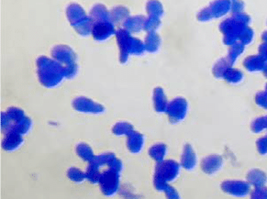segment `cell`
<instances>
[{
	"label": "cell",
	"mask_w": 267,
	"mask_h": 199,
	"mask_svg": "<svg viewBox=\"0 0 267 199\" xmlns=\"http://www.w3.org/2000/svg\"><path fill=\"white\" fill-rule=\"evenodd\" d=\"M37 69L41 85L47 88L58 87L67 77L66 70L60 63L45 56L38 58Z\"/></svg>",
	"instance_id": "6da1fadb"
},
{
	"label": "cell",
	"mask_w": 267,
	"mask_h": 199,
	"mask_svg": "<svg viewBox=\"0 0 267 199\" xmlns=\"http://www.w3.org/2000/svg\"><path fill=\"white\" fill-rule=\"evenodd\" d=\"M1 127L6 133L14 132L27 135L33 127V122L19 107H10L1 115Z\"/></svg>",
	"instance_id": "7a4b0ae2"
},
{
	"label": "cell",
	"mask_w": 267,
	"mask_h": 199,
	"mask_svg": "<svg viewBox=\"0 0 267 199\" xmlns=\"http://www.w3.org/2000/svg\"><path fill=\"white\" fill-rule=\"evenodd\" d=\"M180 173V166L175 161H163L158 163L154 174V184L156 190L165 192L169 186V182H173Z\"/></svg>",
	"instance_id": "3957f363"
},
{
	"label": "cell",
	"mask_w": 267,
	"mask_h": 199,
	"mask_svg": "<svg viewBox=\"0 0 267 199\" xmlns=\"http://www.w3.org/2000/svg\"><path fill=\"white\" fill-rule=\"evenodd\" d=\"M117 41L120 48V61L125 64L130 54L140 55L144 53L145 45L141 40L134 38L125 29L120 30L117 33Z\"/></svg>",
	"instance_id": "277c9868"
},
{
	"label": "cell",
	"mask_w": 267,
	"mask_h": 199,
	"mask_svg": "<svg viewBox=\"0 0 267 199\" xmlns=\"http://www.w3.org/2000/svg\"><path fill=\"white\" fill-rule=\"evenodd\" d=\"M67 19L82 37H88L92 33L93 21L87 17L85 10L77 4H71L67 9Z\"/></svg>",
	"instance_id": "5b68a950"
},
{
	"label": "cell",
	"mask_w": 267,
	"mask_h": 199,
	"mask_svg": "<svg viewBox=\"0 0 267 199\" xmlns=\"http://www.w3.org/2000/svg\"><path fill=\"white\" fill-rule=\"evenodd\" d=\"M52 54L54 60L58 61L65 68L67 78H74L78 68L74 51L66 45H58L53 49Z\"/></svg>",
	"instance_id": "8992f818"
},
{
	"label": "cell",
	"mask_w": 267,
	"mask_h": 199,
	"mask_svg": "<svg viewBox=\"0 0 267 199\" xmlns=\"http://www.w3.org/2000/svg\"><path fill=\"white\" fill-rule=\"evenodd\" d=\"M120 173L121 172L107 166V170L101 172L99 184L102 193L106 197L115 196L120 187Z\"/></svg>",
	"instance_id": "52a82bcc"
},
{
	"label": "cell",
	"mask_w": 267,
	"mask_h": 199,
	"mask_svg": "<svg viewBox=\"0 0 267 199\" xmlns=\"http://www.w3.org/2000/svg\"><path fill=\"white\" fill-rule=\"evenodd\" d=\"M93 21L92 36L99 41L109 39L115 33V28L111 16H100L91 19Z\"/></svg>",
	"instance_id": "ba28073f"
},
{
	"label": "cell",
	"mask_w": 267,
	"mask_h": 199,
	"mask_svg": "<svg viewBox=\"0 0 267 199\" xmlns=\"http://www.w3.org/2000/svg\"><path fill=\"white\" fill-rule=\"evenodd\" d=\"M232 8V3L230 0H215L208 7L202 9L198 14V20L200 21H207L214 18H220L227 14Z\"/></svg>",
	"instance_id": "9c48e42d"
},
{
	"label": "cell",
	"mask_w": 267,
	"mask_h": 199,
	"mask_svg": "<svg viewBox=\"0 0 267 199\" xmlns=\"http://www.w3.org/2000/svg\"><path fill=\"white\" fill-rule=\"evenodd\" d=\"M188 104L184 99H175L167 106V115L172 123H178L186 119Z\"/></svg>",
	"instance_id": "30bf717a"
},
{
	"label": "cell",
	"mask_w": 267,
	"mask_h": 199,
	"mask_svg": "<svg viewBox=\"0 0 267 199\" xmlns=\"http://www.w3.org/2000/svg\"><path fill=\"white\" fill-rule=\"evenodd\" d=\"M73 107L76 111L87 114L100 115L105 112V107L87 98H77L73 101Z\"/></svg>",
	"instance_id": "8fae6325"
},
{
	"label": "cell",
	"mask_w": 267,
	"mask_h": 199,
	"mask_svg": "<svg viewBox=\"0 0 267 199\" xmlns=\"http://www.w3.org/2000/svg\"><path fill=\"white\" fill-rule=\"evenodd\" d=\"M23 135L14 132H8L6 133L2 141V148L7 152H14L19 150L23 145Z\"/></svg>",
	"instance_id": "7c38bea8"
},
{
	"label": "cell",
	"mask_w": 267,
	"mask_h": 199,
	"mask_svg": "<svg viewBox=\"0 0 267 199\" xmlns=\"http://www.w3.org/2000/svg\"><path fill=\"white\" fill-rule=\"evenodd\" d=\"M127 147L129 151L134 154L140 153L145 143V138L142 134L134 131L130 135H128Z\"/></svg>",
	"instance_id": "4fadbf2b"
},
{
	"label": "cell",
	"mask_w": 267,
	"mask_h": 199,
	"mask_svg": "<svg viewBox=\"0 0 267 199\" xmlns=\"http://www.w3.org/2000/svg\"><path fill=\"white\" fill-rule=\"evenodd\" d=\"M222 189L225 192L232 194L234 196H245L249 191V185L247 183L240 181H232L222 183Z\"/></svg>",
	"instance_id": "5bb4252c"
},
{
	"label": "cell",
	"mask_w": 267,
	"mask_h": 199,
	"mask_svg": "<svg viewBox=\"0 0 267 199\" xmlns=\"http://www.w3.org/2000/svg\"><path fill=\"white\" fill-rule=\"evenodd\" d=\"M223 165V162L220 156L218 155H211L202 161L201 167L202 170L207 174H213L221 170Z\"/></svg>",
	"instance_id": "9a60e30c"
},
{
	"label": "cell",
	"mask_w": 267,
	"mask_h": 199,
	"mask_svg": "<svg viewBox=\"0 0 267 199\" xmlns=\"http://www.w3.org/2000/svg\"><path fill=\"white\" fill-rule=\"evenodd\" d=\"M182 166L187 170H193L197 165V155L191 145L187 144L184 148V152L182 155Z\"/></svg>",
	"instance_id": "2e32d148"
},
{
	"label": "cell",
	"mask_w": 267,
	"mask_h": 199,
	"mask_svg": "<svg viewBox=\"0 0 267 199\" xmlns=\"http://www.w3.org/2000/svg\"><path fill=\"white\" fill-rule=\"evenodd\" d=\"M154 105L156 112H167V97L162 87H155L154 91Z\"/></svg>",
	"instance_id": "e0dca14e"
},
{
	"label": "cell",
	"mask_w": 267,
	"mask_h": 199,
	"mask_svg": "<svg viewBox=\"0 0 267 199\" xmlns=\"http://www.w3.org/2000/svg\"><path fill=\"white\" fill-rule=\"evenodd\" d=\"M244 66L249 71H260L267 66V60L263 56H250L244 61Z\"/></svg>",
	"instance_id": "ac0fdd59"
},
{
	"label": "cell",
	"mask_w": 267,
	"mask_h": 199,
	"mask_svg": "<svg viewBox=\"0 0 267 199\" xmlns=\"http://www.w3.org/2000/svg\"><path fill=\"white\" fill-rule=\"evenodd\" d=\"M146 19L142 16H136V17H132L125 20L124 22V28L128 32H135L138 33L141 30L144 29V24H145Z\"/></svg>",
	"instance_id": "d6986e66"
},
{
	"label": "cell",
	"mask_w": 267,
	"mask_h": 199,
	"mask_svg": "<svg viewBox=\"0 0 267 199\" xmlns=\"http://www.w3.org/2000/svg\"><path fill=\"white\" fill-rule=\"evenodd\" d=\"M146 9H147V13L150 18H154V19H159L161 17L164 16L165 11L163 6L158 0H150L148 1L147 5H146Z\"/></svg>",
	"instance_id": "ffe728a7"
},
{
	"label": "cell",
	"mask_w": 267,
	"mask_h": 199,
	"mask_svg": "<svg viewBox=\"0 0 267 199\" xmlns=\"http://www.w3.org/2000/svg\"><path fill=\"white\" fill-rule=\"evenodd\" d=\"M161 40L159 36L155 33L154 32L148 33L147 36L145 38V49L150 53H156L159 50L160 47Z\"/></svg>",
	"instance_id": "44dd1931"
},
{
	"label": "cell",
	"mask_w": 267,
	"mask_h": 199,
	"mask_svg": "<svg viewBox=\"0 0 267 199\" xmlns=\"http://www.w3.org/2000/svg\"><path fill=\"white\" fill-rule=\"evenodd\" d=\"M167 153V147L166 144L159 143V144H155L151 147V149L149 150V154L150 156L155 160L157 163H161L165 160V157Z\"/></svg>",
	"instance_id": "7402d4cb"
},
{
	"label": "cell",
	"mask_w": 267,
	"mask_h": 199,
	"mask_svg": "<svg viewBox=\"0 0 267 199\" xmlns=\"http://www.w3.org/2000/svg\"><path fill=\"white\" fill-rule=\"evenodd\" d=\"M76 153L79 155L80 158L88 163H91L96 158L92 148L86 143L78 144L76 146Z\"/></svg>",
	"instance_id": "603a6c76"
},
{
	"label": "cell",
	"mask_w": 267,
	"mask_h": 199,
	"mask_svg": "<svg viewBox=\"0 0 267 199\" xmlns=\"http://www.w3.org/2000/svg\"><path fill=\"white\" fill-rule=\"evenodd\" d=\"M134 131V126L129 122H118L112 129V133L116 136H128Z\"/></svg>",
	"instance_id": "cb8c5ba5"
},
{
	"label": "cell",
	"mask_w": 267,
	"mask_h": 199,
	"mask_svg": "<svg viewBox=\"0 0 267 199\" xmlns=\"http://www.w3.org/2000/svg\"><path fill=\"white\" fill-rule=\"evenodd\" d=\"M233 64L231 63V61L229 60L228 58H224V59H221V61H219L213 68V73L215 76L221 78L223 77L224 73L227 71V69L230 68V66H232Z\"/></svg>",
	"instance_id": "d4e9b609"
},
{
	"label": "cell",
	"mask_w": 267,
	"mask_h": 199,
	"mask_svg": "<svg viewBox=\"0 0 267 199\" xmlns=\"http://www.w3.org/2000/svg\"><path fill=\"white\" fill-rule=\"evenodd\" d=\"M222 78H224L229 83L238 84L243 78V74L240 72V70H235V69L229 68L224 73Z\"/></svg>",
	"instance_id": "484cf974"
},
{
	"label": "cell",
	"mask_w": 267,
	"mask_h": 199,
	"mask_svg": "<svg viewBox=\"0 0 267 199\" xmlns=\"http://www.w3.org/2000/svg\"><path fill=\"white\" fill-rule=\"evenodd\" d=\"M67 175H68L69 179L72 180L73 182L76 183V184H81V183H83L85 180L87 179L86 173L82 172L78 168H75V167L70 168L68 170V172H67Z\"/></svg>",
	"instance_id": "4316f807"
},
{
	"label": "cell",
	"mask_w": 267,
	"mask_h": 199,
	"mask_svg": "<svg viewBox=\"0 0 267 199\" xmlns=\"http://www.w3.org/2000/svg\"><path fill=\"white\" fill-rule=\"evenodd\" d=\"M248 178L254 186H263L267 182V175L258 170L252 171L248 174Z\"/></svg>",
	"instance_id": "83f0119b"
},
{
	"label": "cell",
	"mask_w": 267,
	"mask_h": 199,
	"mask_svg": "<svg viewBox=\"0 0 267 199\" xmlns=\"http://www.w3.org/2000/svg\"><path fill=\"white\" fill-rule=\"evenodd\" d=\"M129 14H130V11L128 8L120 6V7H116L114 9H112L110 15H111V19L113 21L119 22L120 20L126 19L129 16Z\"/></svg>",
	"instance_id": "f1b7e54d"
},
{
	"label": "cell",
	"mask_w": 267,
	"mask_h": 199,
	"mask_svg": "<svg viewBox=\"0 0 267 199\" xmlns=\"http://www.w3.org/2000/svg\"><path fill=\"white\" fill-rule=\"evenodd\" d=\"M244 49V44H242L241 42H235L233 45L232 48L230 49V52H229V56H228V59L231 61V63L234 65V62L236 60L237 57H239L242 51Z\"/></svg>",
	"instance_id": "f546056e"
},
{
	"label": "cell",
	"mask_w": 267,
	"mask_h": 199,
	"mask_svg": "<svg viewBox=\"0 0 267 199\" xmlns=\"http://www.w3.org/2000/svg\"><path fill=\"white\" fill-rule=\"evenodd\" d=\"M254 39V32L252 29L246 27L243 32L241 33L240 36V40L242 44L246 45L248 43H250Z\"/></svg>",
	"instance_id": "4dcf8cb0"
},
{
	"label": "cell",
	"mask_w": 267,
	"mask_h": 199,
	"mask_svg": "<svg viewBox=\"0 0 267 199\" xmlns=\"http://www.w3.org/2000/svg\"><path fill=\"white\" fill-rule=\"evenodd\" d=\"M165 193H166V196L168 199H178L179 198V194L176 192V190L172 186H167L165 190Z\"/></svg>",
	"instance_id": "1f68e13d"
},
{
	"label": "cell",
	"mask_w": 267,
	"mask_h": 199,
	"mask_svg": "<svg viewBox=\"0 0 267 199\" xmlns=\"http://www.w3.org/2000/svg\"><path fill=\"white\" fill-rule=\"evenodd\" d=\"M257 146H258V150H259V153L262 154H267V138H264V139H261L260 140H258L257 142Z\"/></svg>",
	"instance_id": "d6a6232c"
},
{
	"label": "cell",
	"mask_w": 267,
	"mask_h": 199,
	"mask_svg": "<svg viewBox=\"0 0 267 199\" xmlns=\"http://www.w3.org/2000/svg\"><path fill=\"white\" fill-rule=\"evenodd\" d=\"M243 7H244V3L240 0H234V3L232 4V9L235 13L240 12L243 9Z\"/></svg>",
	"instance_id": "836d02e7"
},
{
	"label": "cell",
	"mask_w": 267,
	"mask_h": 199,
	"mask_svg": "<svg viewBox=\"0 0 267 199\" xmlns=\"http://www.w3.org/2000/svg\"><path fill=\"white\" fill-rule=\"evenodd\" d=\"M254 198H260V199H264V198H267V188H258L256 190H254V195H253Z\"/></svg>",
	"instance_id": "e575fe53"
},
{
	"label": "cell",
	"mask_w": 267,
	"mask_h": 199,
	"mask_svg": "<svg viewBox=\"0 0 267 199\" xmlns=\"http://www.w3.org/2000/svg\"><path fill=\"white\" fill-rule=\"evenodd\" d=\"M259 52L261 53V56H263L266 60L267 61V43L265 42L261 45L260 49H259Z\"/></svg>",
	"instance_id": "d590c367"
},
{
	"label": "cell",
	"mask_w": 267,
	"mask_h": 199,
	"mask_svg": "<svg viewBox=\"0 0 267 199\" xmlns=\"http://www.w3.org/2000/svg\"><path fill=\"white\" fill-rule=\"evenodd\" d=\"M263 40H264L265 42H267V32L263 34Z\"/></svg>",
	"instance_id": "8d00e7d4"
}]
</instances>
